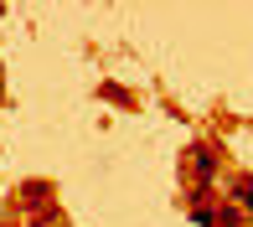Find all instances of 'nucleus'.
Masks as SVG:
<instances>
[{
  "label": "nucleus",
  "mask_w": 253,
  "mask_h": 227,
  "mask_svg": "<svg viewBox=\"0 0 253 227\" xmlns=\"http://www.w3.org/2000/svg\"><path fill=\"white\" fill-rule=\"evenodd\" d=\"M238 201H243V207L253 212V186H243V191H238Z\"/></svg>",
  "instance_id": "nucleus-1"
}]
</instances>
